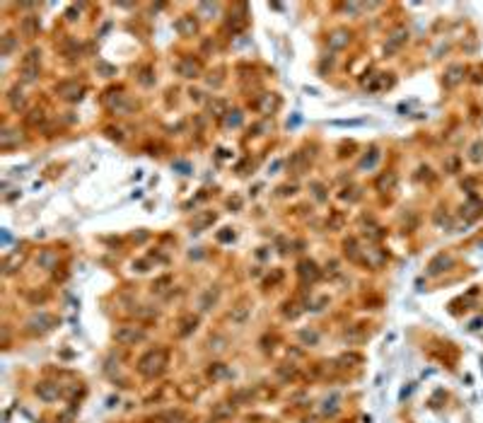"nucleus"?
Listing matches in <instances>:
<instances>
[{
    "label": "nucleus",
    "mask_w": 483,
    "mask_h": 423,
    "mask_svg": "<svg viewBox=\"0 0 483 423\" xmlns=\"http://www.w3.org/2000/svg\"><path fill=\"white\" fill-rule=\"evenodd\" d=\"M196 324H198V319H196V317H186V319L181 322L179 334H181V336H186V334H191L193 329H196Z\"/></svg>",
    "instance_id": "34"
},
{
    "label": "nucleus",
    "mask_w": 483,
    "mask_h": 423,
    "mask_svg": "<svg viewBox=\"0 0 483 423\" xmlns=\"http://www.w3.org/2000/svg\"><path fill=\"white\" fill-rule=\"evenodd\" d=\"M312 189H314V196H316L319 201H324V193H321V184H312Z\"/></svg>",
    "instance_id": "42"
},
{
    "label": "nucleus",
    "mask_w": 483,
    "mask_h": 423,
    "mask_svg": "<svg viewBox=\"0 0 483 423\" xmlns=\"http://www.w3.org/2000/svg\"><path fill=\"white\" fill-rule=\"evenodd\" d=\"M217 298H220V288H208L203 295H201V302H198V307H201L203 312H208V310H210V307H213V305L217 302Z\"/></svg>",
    "instance_id": "15"
},
{
    "label": "nucleus",
    "mask_w": 483,
    "mask_h": 423,
    "mask_svg": "<svg viewBox=\"0 0 483 423\" xmlns=\"http://www.w3.org/2000/svg\"><path fill=\"white\" fill-rule=\"evenodd\" d=\"M249 312H252V307L249 305H237L234 310H232V322H237V324H242V322H247V317H249Z\"/></svg>",
    "instance_id": "26"
},
{
    "label": "nucleus",
    "mask_w": 483,
    "mask_h": 423,
    "mask_svg": "<svg viewBox=\"0 0 483 423\" xmlns=\"http://www.w3.org/2000/svg\"><path fill=\"white\" fill-rule=\"evenodd\" d=\"M343 249H346V256H348L350 261H362L360 256V244H358V240L355 237H350V240H346V244H343Z\"/></svg>",
    "instance_id": "19"
},
{
    "label": "nucleus",
    "mask_w": 483,
    "mask_h": 423,
    "mask_svg": "<svg viewBox=\"0 0 483 423\" xmlns=\"http://www.w3.org/2000/svg\"><path fill=\"white\" fill-rule=\"evenodd\" d=\"M56 95L68 99V102H77L83 97V85L77 80H65V83H58L56 85Z\"/></svg>",
    "instance_id": "6"
},
{
    "label": "nucleus",
    "mask_w": 483,
    "mask_h": 423,
    "mask_svg": "<svg viewBox=\"0 0 483 423\" xmlns=\"http://www.w3.org/2000/svg\"><path fill=\"white\" fill-rule=\"evenodd\" d=\"M174 29H177L181 36H193L198 32V20H196L193 15H181L179 20L174 22Z\"/></svg>",
    "instance_id": "7"
},
{
    "label": "nucleus",
    "mask_w": 483,
    "mask_h": 423,
    "mask_svg": "<svg viewBox=\"0 0 483 423\" xmlns=\"http://www.w3.org/2000/svg\"><path fill=\"white\" fill-rule=\"evenodd\" d=\"M307 167V160H304V155L302 153H295L292 155V160H290V169L295 172V174H302V169Z\"/></svg>",
    "instance_id": "28"
},
{
    "label": "nucleus",
    "mask_w": 483,
    "mask_h": 423,
    "mask_svg": "<svg viewBox=\"0 0 483 423\" xmlns=\"http://www.w3.org/2000/svg\"><path fill=\"white\" fill-rule=\"evenodd\" d=\"M39 60H41V51L39 48L27 51V56L22 58V68H20V80L24 85H34L39 80Z\"/></svg>",
    "instance_id": "2"
},
{
    "label": "nucleus",
    "mask_w": 483,
    "mask_h": 423,
    "mask_svg": "<svg viewBox=\"0 0 483 423\" xmlns=\"http://www.w3.org/2000/svg\"><path fill=\"white\" fill-rule=\"evenodd\" d=\"M406 39H409V32L406 29H394L391 34H389V39H386V46H384V51L386 53H391V51H398V48L406 44Z\"/></svg>",
    "instance_id": "10"
},
{
    "label": "nucleus",
    "mask_w": 483,
    "mask_h": 423,
    "mask_svg": "<svg viewBox=\"0 0 483 423\" xmlns=\"http://www.w3.org/2000/svg\"><path fill=\"white\" fill-rule=\"evenodd\" d=\"M208 377H210V380L227 377V365H222V363H213V365L208 368Z\"/></svg>",
    "instance_id": "27"
},
{
    "label": "nucleus",
    "mask_w": 483,
    "mask_h": 423,
    "mask_svg": "<svg viewBox=\"0 0 483 423\" xmlns=\"http://www.w3.org/2000/svg\"><path fill=\"white\" fill-rule=\"evenodd\" d=\"M232 413H234V406L232 404H217L215 409H213V418L215 421H227V418H232Z\"/></svg>",
    "instance_id": "23"
},
{
    "label": "nucleus",
    "mask_w": 483,
    "mask_h": 423,
    "mask_svg": "<svg viewBox=\"0 0 483 423\" xmlns=\"http://www.w3.org/2000/svg\"><path fill=\"white\" fill-rule=\"evenodd\" d=\"M229 237H232V232H220V240H222V242H227Z\"/></svg>",
    "instance_id": "43"
},
{
    "label": "nucleus",
    "mask_w": 483,
    "mask_h": 423,
    "mask_svg": "<svg viewBox=\"0 0 483 423\" xmlns=\"http://www.w3.org/2000/svg\"><path fill=\"white\" fill-rule=\"evenodd\" d=\"M12 44H15V39H12L10 34L3 36V53H10V51H12Z\"/></svg>",
    "instance_id": "41"
},
{
    "label": "nucleus",
    "mask_w": 483,
    "mask_h": 423,
    "mask_svg": "<svg viewBox=\"0 0 483 423\" xmlns=\"http://www.w3.org/2000/svg\"><path fill=\"white\" fill-rule=\"evenodd\" d=\"M167 363H169L167 348H152L138 361V373L143 377H147V380H155V377H159L167 370Z\"/></svg>",
    "instance_id": "1"
},
{
    "label": "nucleus",
    "mask_w": 483,
    "mask_h": 423,
    "mask_svg": "<svg viewBox=\"0 0 483 423\" xmlns=\"http://www.w3.org/2000/svg\"><path fill=\"white\" fill-rule=\"evenodd\" d=\"M97 70L104 73V78H111V75L116 73L114 70V65H109V63H97Z\"/></svg>",
    "instance_id": "36"
},
{
    "label": "nucleus",
    "mask_w": 483,
    "mask_h": 423,
    "mask_svg": "<svg viewBox=\"0 0 483 423\" xmlns=\"http://www.w3.org/2000/svg\"><path fill=\"white\" fill-rule=\"evenodd\" d=\"M198 12L203 15V12H217V3H201L198 5Z\"/></svg>",
    "instance_id": "38"
},
{
    "label": "nucleus",
    "mask_w": 483,
    "mask_h": 423,
    "mask_svg": "<svg viewBox=\"0 0 483 423\" xmlns=\"http://www.w3.org/2000/svg\"><path fill=\"white\" fill-rule=\"evenodd\" d=\"M338 401H341L338 394H331V399H326V401H324V413H326V416L336 413V411H338Z\"/></svg>",
    "instance_id": "33"
},
{
    "label": "nucleus",
    "mask_w": 483,
    "mask_h": 423,
    "mask_svg": "<svg viewBox=\"0 0 483 423\" xmlns=\"http://www.w3.org/2000/svg\"><path fill=\"white\" fill-rule=\"evenodd\" d=\"M44 121H46V114H44L41 109H34V111H29V116H27V123H29V126H34V128H36V126H41Z\"/></svg>",
    "instance_id": "29"
},
{
    "label": "nucleus",
    "mask_w": 483,
    "mask_h": 423,
    "mask_svg": "<svg viewBox=\"0 0 483 423\" xmlns=\"http://www.w3.org/2000/svg\"><path fill=\"white\" fill-rule=\"evenodd\" d=\"M208 109H210V114H213V116H222V114H227V107H225V102H222V99H213V102L208 104Z\"/></svg>",
    "instance_id": "30"
},
{
    "label": "nucleus",
    "mask_w": 483,
    "mask_h": 423,
    "mask_svg": "<svg viewBox=\"0 0 483 423\" xmlns=\"http://www.w3.org/2000/svg\"><path fill=\"white\" fill-rule=\"evenodd\" d=\"M350 41V32L348 29H336V32H331L329 34V48H334V51H341V48H346Z\"/></svg>",
    "instance_id": "12"
},
{
    "label": "nucleus",
    "mask_w": 483,
    "mask_h": 423,
    "mask_svg": "<svg viewBox=\"0 0 483 423\" xmlns=\"http://www.w3.org/2000/svg\"><path fill=\"white\" fill-rule=\"evenodd\" d=\"M449 264H452V259H449V256H445V254H437L433 261L428 264V273H430V276H437V273H440V271H445V266H449Z\"/></svg>",
    "instance_id": "16"
},
{
    "label": "nucleus",
    "mask_w": 483,
    "mask_h": 423,
    "mask_svg": "<svg viewBox=\"0 0 483 423\" xmlns=\"http://www.w3.org/2000/svg\"><path fill=\"white\" fill-rule=\"evenodd\" d=\"M36 394H39V399H44V401H56L60 389H58V385H53V382H39V385H36Z\"/></svg>",
    "instance_id": "13"
},
{
    "label": "nucleus",
    "mask_w": 483,
    "mask_h": 423,
    "mask_svg": "<svg viewBox=\"0 0 483 423\" xmlns=\"http://www.w3.org/2000/svg\"><path fill=\"white\" fill-rule=\"evenodd\" d=\"M461 80H464V68H461V65H452V68L445 73V85H447V87H454V85H459Z\"/></svg>",
    "instance_id": "18"
},
{
    "label": "nucleus",
    "mask_w": 483,
    "mask_h": 423,
    "mask_svg": "<svg viewBox=\"0 0 483 423\" xmlns=\"http://www.w3.org/2000/svg\"><path fill=\"white\" fill-rule=\"evenodd\" d=\"M377 160H379V153H377V150H372V155H370V157H365V160H362V167H372V165H374V162H377Z\"/></svg>",
    "instance_id": "40"
},
{
    "label": "nucleus",
    "mask_w": 483,
    "mask_h": 423,
    "mask_svg": "<svg viewBox=\"0 0 483 423\" xmlns=\"http://www.w3.org/2000/svg\"><path fill=\"white\" fill-rule=\"evenodd\" d=\"M300 338L304 343H309V346H316V343H319V334H316V331H300Z\"/></svg>",
    "instance_id": "35"
},
{
    "label": "nucleus",
    "mask_w": 483,
    "mask_h": 423,
    "mask_svg": "<svg viewBox=\"0 0 483 423\" xmlns=\"http://www.w3.org/2000/svg\"><path fill=\"white\" fill-rule=\"evenodd\" d=\"M17 264H22V254H20V252H15L12 256H8V259H5V264H3V266H5V273H12Z\"/></svg>",
    "instance_id": "31"
},
{
    "label": "nucleus",
    "mask_w": 483,
    "mask_h": 423,
    "mask_svg": "<svg viewBox=\"0 0 483 423\" xmlns=\"http://www.w3.org/2000/svg\"><path fill=\"white\" fill-rule=\"evenodd\" d=\"M469 153H471V155H469L471 162H481V160H483V140H476V143L471 145Z\"/></svg>",
    "instance_id": "32"
},
{
    "label": "nucleus",
    "mask_w": 483,
    "mask_h": 423,
    "mask_svg": "<svg viewBox=\"0 0 483 423\" xmlns=\"http://www.w3.org/2000/svg\"><path fill=\"white\" fill-rule=\"evenodd\" d=\"M157 421L159 423H184L186 421V413H184L181 409H169V411L157 413Z\"/></svg>",
    "instance_id": "14"
},
{
    "label": "nucleus",
    "mask_w": 483,
    "mask_h": 423,
    "mask_svg": "<svg viewBox=\"0 0 483 423\" xmlns=\"http://www.w3.org/2000/svg\"><path fill=\"white\" fill-rule=\"evenodd\" d=\"M225 343H227V341H225L222 336L210 338V348H215V350H222V348H225Z\"/></svg>",
    "instance_id": "39"
},
{
    "label": "nucleus",
    "mask_w": 483,
    "mask_h": 423,
    "mask_svg": "<svg viewBox=\"0 0 483 423\" xmlns=\"http://www.w3.org/2000/svg\"><path fill=\"white\" fill-rule=\"evenodd\" d=\"M278 107H280V99H278V95H261L259 97V102H256V109L264 114V116H268V114H276Z\"/></svg>",
    "instance_id": "9"
},
{
    "label": "nucleus",
    "mask_w": 483,
    "mask_h": 423,
    "mask_svg": "<svg viewBox=\"0 0 483 423\" xmlns=\"http://www.w3.org/2000/svg\"><path fill=\"white\" fill-rule=\"evenodd\" d=\"M215 220V213H203V216H198V218H193V223H191V228L196 230V232H201V230H205L210 223Z\"/></svg>",
    "instance_id": "25"
},
{
    "label": "nucleus",
    "mask_w": 483,
    "mask_h": 423,
    "mask_svg": "<svg viewBox=\"0 0 483 423\" xmlns=\"http://www.w3.org/2000/svg\"><path fill=\"white\" fill-rule=\"evenodd\" d=\"M177 73H179L181 78H198V75H201V63L196 58H191V56H186V58L179 60Z\"/></svg>",
    "instance_id": "8"
},
{
    "label": "nucleus",
    "mask_w": 483,
    "mask_h": 423,
    "mask_svg": "<svg viewBox=\"0 0 483 423\" xmlns=\"http://www.w3.org/2000/svg\"><path fill=\"white\" fill-rule=\"evenodd\" d=\"M297 273H300V278L304 280V283H314L316 278L321 276V271H319V266L314 264L312 259L309 261H302L300 268H297Z\"/></svg>",
    "instance_id": "11"
},
{
    "label": "nucleus",
    "mask_w": 483,
    "mask_h": 423,
    "mask_svg": "<svg viewBox=\"0 0 483 423\" xmlns=\"http://www.w3.org/2000/svg\"><path fill=\"white\" fill-rule=\"evenodd\" d=\"M8 99H10V107L15 109V111H22L24 107H27V99H24V92L20 90V87H15V90H10V95H8Z\"/></svg>",
    "instance_id": "21"
},
{
    "label": "nucleus",
    "mask_w": 483,
    "mask_h": 423,
    "mask_svg": "<svg viewBox=\"0 0 483 423\" xmlns=\"http://www.w3.org/2000/svg\"><path fill=\"white\" fill-rule=\"evenodd\" d=\"M227 114H229V111H227ZM225 123H227V126H239V123H242V114H239V111H232Z\"/></svg>",
    "instance_id": "37"
},
{
    "label": "nucleus",
    "mask_w": 483,
    "mask_h": 423,
    "mask_svg": "<svg viewBox=\"0 0 483 423\" xmlns=\"http://www.w3.org/2000/svg\"><path fill=\"white\" fill-rule=\"evenodd\" d=\"M56 264H58V254L53 252V249H44V252L39 254V266H41V268H53Z\"/></svg>",
    "instance_id": "22"
},
{
    "label": "nucleus",
    "mask_w": 483,
    "mask_h": 423,
    "mask_svg": "<svg viewBox=\"0 0 483 423\" xmlns=\"http://www.w3.org/2000/svg\"><path fill=\"white\" fill-rule=\"evenodd\" d=\"M56 324H58V319H56L53 314H46V312L34 314V317L27 322V326H29L32 334H46V331H51Z\"/></svg>",
    "instance_id": "5"
},
{
    "label": "nucleus",
    "mask_w": 483,
    "mask_h": 423,
    "mask_svg": "<svg viewBox=\"0 0 483 423\" xmlns=\"http://www.w3.org/2000/svg\"><path fill=\"white\" fill-rule=\"evenodd\" d=\"M22 34L27 36V39H32V36L39 34V17H34V15H29V17H24L22 20Z\"/></svg>",
    "instance_id": "17"
},
{
    "label": "nucleus",
    "mask_w": 483,
    "mask_h": 423,
    "mask_svg": "<svg viewBox=\"0 0 483 423\" xmlns=\"http://www.w3.org/2000/svg\"><path fill=\"white\" fill-rule=\"evenodd\" d=\"M104 104H107L114 114H119V116H128L133 109H135V104H133V99L128 95H123V92H107V97H104Z\"/></svg>",
    "instance_id": "3"
},
{
    "label": "nucleus",
    "mask_w": 483,
    "mask_h": 423,
    "mask_svg": "<svg viewBox=\"0 0 483 423\" xmlns=\"http://www.w3.org/2000/svg\"><path fill=\"white\" fill-rule=\"evenodd\" d=\"M114 338L119 341L121 346H135V343H140L145 338V329L143 326H121V329H116Z\"/></svg>",
    "instance_id": "4"
},
{
    "label": "nucleus",
    "mask_w": 483,
    "mask_h": 423,
    "mask_svg": "<svg viewBox=\"0 0 483 423\" xmlns=\"http://www.w3.org/2000/svg\"><path fill=\"white\" fill-rule=\"evenodd\" d=\"M396 186V172H386L377 179V191H391Z\"/></svg>",
    "instance_id": "20"
},
{
    "label": "nucleus",
    "mask_w": 483,
    "mask_h": 423,
    "mask_svg": "<svg viewBox=\"0 0 483 423\" xmlns=\"http://www.w3.org/2000/svg\"><path fill=\"white\" fill-rule=\"evenodd\" d=\"M15 143H20V133L12 131V128H5V131L0 133V148H12Z\"/></svg>",
    "instance_id": "24"
}]
</instances>
